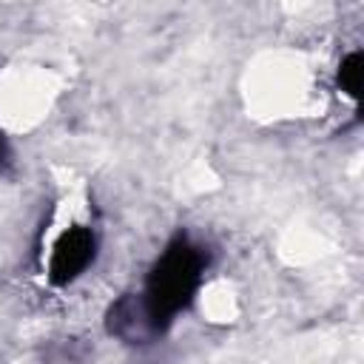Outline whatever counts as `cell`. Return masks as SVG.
<instances>
[{
    "label": "cell",
    "instance_id": "3957f363",
    "mask_svg": "<svg viewBox=\"0 0 364 364\" xmlns=\"http://www.w3.org/2000/svg\"><path fill=\"white\" fill-rule=\"evenodd\" d=\"M108 333L136 344V341H145L151 336H156V327L142 304V299H134V296H125L119 299L111 310H108Z\"/></svg>",
    "mask_w": 364,
    "mask_h": 364
},
{
    "label": "cell",
    "instance_id": "7a4b0ae2",
    "mask_svg": "<svg viewBox=\"0 0 364 364\" xmlns=\"http://www.w3.org/2000/svg\"><path fill=\"white\" fill-rule=\"evenodd\" d=\"M94 247H97V242H94V233L88 228H82V225L68 228L57 239L54 253H51V264H48L51 284L63 287V284L74 282L88 267V262L94 259Z\"/></svg>",
    "mask_w": 364,
    "mask_h": 364
},
{
    "label": "cell",
    "instance_id": "6da1fadb",
    "mask_svg": "<svg viewBox=\"0 0 364 364\" xmlns=\"http://www.w3.org/2000/svg\"><path fill=\"white\" fill-rule=\"evenodd\" d=\"M202 270H205V256L185 236L173 239L165 247V253L148 273V284H145V296H142V304H145L156 333H162L171 324V318L191 304V299L199 287Z\"/></svg>",
    "mask_w": 364,
    "mask_h": 364
},
{
    "label": "cell",
    "instance_id": "277c9868",
    "mask_svg": "<svg viewBox=\"0 0 364 364\" xmlns=\"http://www.w3.org/2000/svg\"><path fill=\"white\" fill-rule=\"evenodd\" d=\"M361 77H364V57H361V51H353L338 65V85L355 102L361 97Z\"/></svg>",
    "mask_w": 364,
    "mask_h": 364
}]
</instances>
